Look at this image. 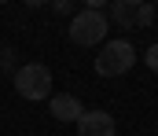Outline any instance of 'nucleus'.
<instances>
[{
    "label": "nucleus",
    "mask_w": 158,
    "mask_h": 136,
    "mask_svg": "<svg viewBox=\"0 0 158 136\" xmlns=\"http://www.w3.org/2000/svg\"><path fill=\"white\" fill-rule=\"evenodd\" d=\"M107 30H110V19H107V11H88V7H81L74 11V19H70V41L81 48H92V44H107Z\"/></svg>",
    "instance_id": "nucleus-1"
},
{
    "label": "nucleus",
    "mask_w": 158,
    "mask_h": 136,
    "mask_svg": "<svg viewBox=\"0 0 158 136\" xmlns=\"http://www.w3.org/2000/svg\"><path fill=\"white\" fill-rule=\"evenodd\" d=\"M132 63H136V48L132 41H107V44L99 48V59H96V74L99 77H121V74H129L132 70Z\"/></svg>",
    "instance_id": "nucleus-2"
},
{
    "label": "nucleus",
    "mask_w": 158,
    "mask_h": 136,
    "mask_svg": "<svg viewBox=\"0 0 158 136\" xmlns=\"http://www.w3.org/2000/svg\"><path fill=\"white\" fill-rule=\"evenodd\" d=\"M15 92L22 96V99H52V70L44 66V63H26V66H19L15 70Z\"/></svg>",
    "instance_id": "nucleus-3"
},
{
    "label": "nucleus",
    "mask_w": 158,
    "mask_h": 136,
    "mask_svg": "<svg viewBox=\"0 0 158 136\" xmlns=\"http://www.w3.org/2000/svg\"><path fill=\"white\" fill-rule=\"evenodd\" d=\"M48 110H52V118H55V122H74V125H77L81 114H85L81 99H77V96H70V92L52 96V99H48Z\"/></svg>",
    "instance_id": "nucleus-4"
},
{
    "label": "nucleus",
    "mask_w": 158,
    "mask_h": 136,
    "mask_svg": "<svg viewBox=\"0 0 158 136\" xmlns=\"http://www.w3.org/2000/svg\"><path fill=\"white\" fill-rule=\"evenodd\" d=\"M77 136H114V118L107 110H85L77 122Z\"/></svg>",
    "instance_id": "nucleus-5"
},
{
    "label": "nucleus",
    "mask_w": 158,
    "mask_h": 136,
    "mask_svg": "<svg viewBox=\"0 0 158 136\" xmlns=\"http://www.w3.org/2000/svg\"><path fill=\"white\" fill-rule=\"evenodd\" d=\"M136 4H140V0H114L110 11H107V19H110L118 30H132V26H136Z\"/></svg>",
    "instance_id": "nucleus-6"
},
{
    "label": "nucleus",
    "mask_w": 158,
    "mask_h": 136,
    "mask_svg": "<svg viewBox=\"0 0 158 136\" xmlns=\"http://www.w3.org/2000/svg\"><path fill=\"white\" fill-rule=\"evenodd\" d=\"M155 19H158L155 4H147V0H140V4H136V26H140V30H147V26H151Z\"/></svg>",
    "instance_id": "nucleus-7"
},
{
    "label": "nucleus",
    "mask_w": 158,
    "mask_h": 136,
    "mask_svg": "<svg viewBox=\"0 0 158 136\" xmlns=\"http://www.w3.org/2000/svg\"><path fill=\"white\" fill-rule=\"evenodd\" d=\"M143 63H147V66H151V70L158 74V44H151L147 52H143Z\"/></svg>",
    "instance_id": "nucleus-8"
},
{
    "label": "nucleus",
    "mask_w": 158,
    "mask_h": 136,
    "mask_svg": "<svg viewBox=\"0 0 158 136\" xmlns=\"http://www.w3.org/2000/svg\"><path fill=\"white\" fill-rule=\"evenodd\" d=\"M52 7H55V11H59V15H74V4H70V0H55V4H52Z\"/></svg>",
    "instance_id": "nucleus-9"
},
{
    "label": "nucleus",
    "mask_w": 158,
    "mask_h": 136,
    "mask_svg": "<svg viewBox=\"0 0 158 136\" xmlns=\"http://www.w3.org/2000/svg\"><path fill=\"white\" fill-rule=\"evenodd\" d=\"M11 59H15V52H7V48H0V66H7Z\"/></svg>",
    "instance_id": "nucleus-10"
}]
</instances>
